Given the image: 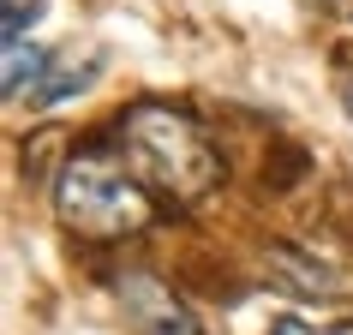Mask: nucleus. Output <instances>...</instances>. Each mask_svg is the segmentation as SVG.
I'll return each instance as SVG.
<instances>
[{
    "label": "nucleus",
    "instance_id": "f257e3e1",
    "mask_svg": "<svg viewBox=\"0 0 353 335\" xmlns=\"http://www.w3.org/2000/svg\"><path fill=\"white\" fill-rule=\"evenodd\" d=\"M126 162L138 168V180H150L156 192H168L174 204H198L216 180H222V156L210 150L204 126L180 108H126L120 126H114Z\"/></svg>",
    "mask_w": 353,
    "mask_h": 335
},
{
    "label": "nucleus",
    "instance_id": "f03ea898",
    "mask_svg": "<svg viewBox=\"0 0 353 335\" xmlns=\"http://www.w3.org/2000/svg\"><path fill=\"white\" fill-rule=\"evenodd\" d=\"M54 210L60 222L84 234V240H126L138 227H150V192L138 174H126V162H114L108 150H78L66 156L54 180Z\"/></svg>",
    "mask_w": 353,
    "mask_h": 335
},
{
    "label": "nucleus",
    "instance_id": "7ed1b4c3",
    "mask_svg": "<svg viewBox=\"0 0 353 335\" xmlns=\"http://www.w3.org/2000/svg\"><path fill=\"white\" fill-rule=\"evenodd\" d=\"M114 294H120V305H126V317H132L138 335H204L186 299L174 294V287H162L156 276H144V270L114 276Z\"/></svg>",
    "mask_w": 353,
    "mask_h": 335
},
{
    "label": "nucleus",
    "instance_id": "20e7f679",
    "mask_svg": "<svg viewBox=\"0 0 353 335\" xmlns=\"http://www.w3.org/2000/svg\"><path fill=\"white\" fill-rule=\"evenodd\" d=\"M263 276L276 281L281 294H299V299H347L353 294V276L330 270V263L312 258V252H294V245H270Z\"/></svg>",
    "mask_w": 353,
    "mask_h": 335
},
{
    "label": "nucleus",
    "instance_id": "39448f33",
    "mask_svg": "<svg viewBox=\"0 0 353 335\" xmlns=\"http://www.w3.org/2000/svg\"><path fill=\"white\" fill-rule=\"evenodd\" d=\"M42 72H48V48H37V42H24V37L6 42V78H0V84H6V96H24V84L37 90Z\"/></svg>",
    "mask_w": 353,
    "mask_h": 335
},
{
    "label": "nucleus",
    "instance_id": "423d86ee",
    "mask_svg": "<svg viewBox=\"0 0 353 335\" xmlns=\"http://www.w3.org/2000/svg\"><path fill=\"white\" fill-rule=\"evenodd\" d=\"M90 78H96L90 66H66L60 78H42L37 90H30V108H54V102H66L72 90H90Z\"/></svg>",
    "mask_w": 353,
    "mask_h": 335
},
{
    "label": "nucleus",
    "instance_id": "0eeeda50",
    "mask_svg": "<svg viewBox=\"0 0 353 335\" xmlns=\"http://www.w3.org/2000/svg\"><path fill=\"white\" fill-rule=\"evenodd\" d=\"M42 6H48V0H0V37H6V42H19L24 30L42 19Z\"/></svg>",
    "mask_w": 353,
    "mask_h": 335
},
{
    "label": "nucleus",
    "instance_id": "6e6552de",
    "mask_svg": "<svg viewBox=\"0 0 353 335\" xmlns=\"http://www.w3.org/2000/svg\"><path fill=\"white\" fill-rule=\"evenodd\" d=\"M270 335H353V323H305V317H276Z\"/></svg>",
    "mask_w": 353,
    "mask_h": 335
},
{
    "label": "nucleus",
    "instance_id": "1a4fd4ad",
    "mask_svg": "<svg viewBox=\"0 0 353 335\" xmlns=\"http://www.w3.org/2000/svg\"><path fill=\"white\" fill-rule=\"evenodd\" d=\"M323 12H341V19H353V0H317Z\"/></svg>",
    "mask_w": 353,
    "mask_h": 335
},
{
    "label": "nucleus",
    "instance_id": "9d476101",
    "mask_svg": "<svg viewBox=\"0 0 353 335\" xmlns=\"http://www.w3.org/2000/svg\"><path fill=\"white\" fill-rule=\"evenodd\" d=\"M347 114H353V84H347Z\"/></svg>",
    "mask_w": 353,
    "mask_h": 335
}]
</instances>
